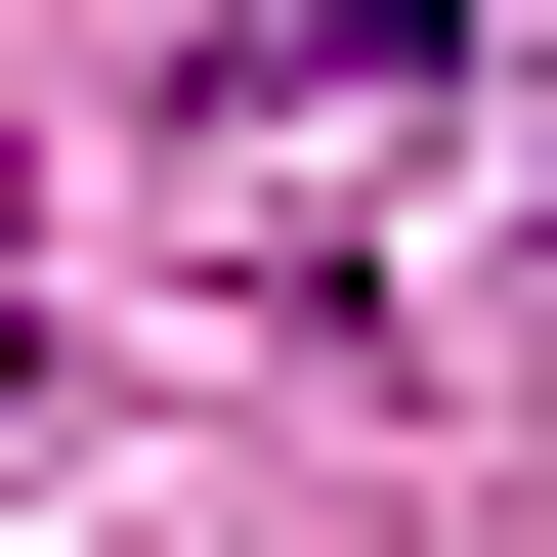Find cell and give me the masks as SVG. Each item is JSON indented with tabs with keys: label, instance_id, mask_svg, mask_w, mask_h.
Instances as JSON below:
<instances>
[{
	"label": "cell",
	"instance_id": "1",
	"mask_svg": "<svg viewBox=\"0 0 557 557\" xmlns=\"http://www.w3.org/2000/svg\"><path fill=\"white\" fill-rule=\"evenodd\" d=\"M0 344H44V300H0Z\"/></svg>",
	"mask_w": 557,
	"mask_h": 557
}]
</instances>
